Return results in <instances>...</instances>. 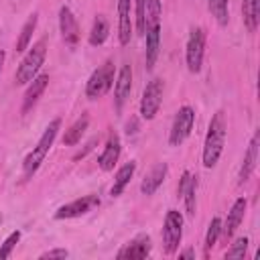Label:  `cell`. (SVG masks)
Segmentation results:
<instances>
[{
	"label": "cell",
	"instance_id": "1",
	"mask_svg": "<svg viewBox=\"0 0 260 260\" xmlns=\"http://www.w3.org/2000/svg\"><path fill=\"white\" fill-rule=\"evenodd\" d=\"M225 132H228V124H225V114L219 110L213 114L209 128H207V136H205V144H203V167L205 169H213L223 152V144H225Z\"/></svg>",
	"mask_w": 260,
	"mask_h": 260
},
{
	"label": "cell",
	"instance_id": "2",
	"mask_svg": "<svg viewBox=\"0 0 260 260\" xmlns=\"http://www.w3.org/2000/svg\"><path fill=\"white\" fill-rule=\"evenodd\" d=\"M59 128H61V118L51 120V124H49V126L45 128V132L41 134V138H39L37 146L26 154V158H24V162H22V171H24V177H26V179H28V177H32V175L37 173V169L41 167V162L45 160V156H47L49 148L53 146V140L57 138Z\"/></svg>",
	"mask_w": 260,
	"mask_h": 260
},
{
	"label": "cell",
	"instance_id": "3",
	"mask_svg": "<svg viewBox=\"0 0 260 260\" xmlns=\"http://www.w3.org/2000/svg\"><path fill=\"white\" fill-rule=\"evenodd\" d=\"M45 57H47V41H45V39H39V41L26 51L24 59H22L20 65L16 67V73H14L16 85H28V83L37 77L41 65L45 63Z\"/></svg>",
	"mask_w": 260,
	"mask_h": 260
},
{
	"label": "cell",
	"instance_id": "4",
	"mask_svg": "<svg viewBox=\"0 0 260 260\" xmlns=\"http://www.w3.org/2000/svg\"><path fill=\"white\" fill-rule=\"evenodd\" d=\"M114 73H116V69H114V63L112 61H106L102 67H98L89 75V79L85 83V95L89 100L104 98L112 89V85H114Z\"/></svg>",
	"mask_w": 260,
	"mask_h": 260
},
{
	"label": "cell",
	"instance_id": "5",
	"mask_svg": "<svg viewBox=\"0 0 260 260\" xmlns=\"http://www.w3.org/2000/svg\"><path fill=\"white\" fill-rule=\"evenodd\" d=\"M181 238H183V215L177 209H169L162 225V244L167 256H173L179 250Z\"/></svg>",
	"mask_w": 260,
	"mask_h": 260
},
{
	"label": "cell",
	"instance_id": "6",
	"mask_svg": "<svg viewBox=\"0 0 260 260\" xmlns=\"http://www.w3.org/2000/svg\"><path fill=\"white\" fill-rule=\"evenodd\" d=\"M193 124H195V110L191 106H183L179 108L175 120H173V126H171V132H169V144L171 146H179L183 144L191 130H193Z\"/></svg>",
	"mask_w": 260,
	"mask_h": 260
},
{
	"label": "cell",
	"instance_id": "7",
	"mask_svg": "<svg viewBox=\"0 0 260 260\" xmlns=\"http://www.w3.org/2000/svg\"><path fill=\"white\" fill-rule=\"evenodd\" d=\"M203 53H205V32L203 28L195 26L189 32L187 39V49H185V59H187V69L191 73H199L203 65Z\"/></svg>",
	"mask_w": 260,
	"mask_h": 260
},
{
	"label": "cell",
	"instance_id": "8",
	"mask_svg": "<svg viewBox=\"0 0 260 260\" xmlns=\"http://www.w3.org/2000/svg\"><path fill=\"white\" fill-rule=\"evenodd\" d=\"M162 91H165V83L162 79L154 77L146 83L144 91H142V100H140V116L144 120H152L160 108L162 102Z\"/></svg>",
	"mask_w": 260,
	"mask_h": 260
},
{
	"label": "cell",
	"instance_id": "9",
	"mask_svg": "<svg viewBox=\"0 0 260 260\" xmlns=\"http://www.w3.org/2000/svg\"><path fill=\"white\" fill-rule=\"evenodd\" d=\"M100 205V197L98 195H83L67 205H61L55 213V219H73V217H81L87 211H91L93 207Z\"/></svg>",
	"mask_w": 260,
	"mask_h": 260
},
{
	"label": "cell",
	"instance_id": "10",
	"mask_svg": "<svg viewBox=\"0 0 260 260\" xmlns=\"http://www.w3.org/2000/svg\"><path fill=\"white\" fill-rule=\"evenodd\" d=\"M179 195L185 201V209L187 215H195V207H197V177L191 175L189 171L183 173L181 181H179Z\"/></svg>",
	"mask_w": 260,
	"mask_h": 260
},
{
	"label": "cell",
	"instance_id": "11",
	"mask_svg": "<svg viewBox=\"0 0 260 260\" xmlns=\"http://www.w3.org/2000/svg\"><path fill=\"white\" fill-rule=\"evenodd\" d=\"M59 30H61V37L67 45H75L79 41V26H77V20L71 12L69 6H61L59 8Z\"/></svg>",
	"mask_w": 260,
	"mask_h": 260
},
{
	"label": "cell",
	"instance_id": "12",
	"mask_svg": "<svg viewBox=\"0 0 260 260\" xmlns=\"http://www.w3.org/2000/svg\"><path fill=\"white\" fill-rule=\"evenodd\" d=\"M132 89V67L130 65H122V69L118 71L116 83H114V104L116 110H122V106L126 104L128 95Z\"/></svg>",
	"mask_w": 260,
	"mask_h": 260
},
{
	"label": "cell",
	"instance_id": "13",
	"mask_svg": "<svg viewBox=\"0 0 260 260\" xmlns=\"http://www.w3.org/2000/svg\"><path fill=\"white\" fill-rule=\"evenodd\" d=\"M246 207H248L246 197H238V199L234 201L232 209L228 211V219H225V223H221V234H223V238H225V240H228V238H232V236L236 234V230L240 228V223L244 221Z\"/></svg>",
	"mask_w": 260,
	"mask_h": 260
},
{
	"label": "cell",
	"instance_id": "14",
	"mask_svg": "<svg viewBox=\"0 0 260 260\" xmlns=\"http://www.w3.org/2000/svg\"><path fill=\"white\" fill-rule=\"evenodd\" d=\"M132 0H118V41L120 45H128L132 39Z\"/></svg>",
	"mask_w": 260,
	"mask_h": 260
},
{
	"label": "cell",
	"instance_id": "15",
	"mask_svg": "<svg viewBox=\"0 0 260 260\" xmlns=\"http://www.w3.org/2000/svg\"><path fill=\"white\" fill-rule=\"evenodd\" d=\"M120 150H122V146H120V138H118V134H116V132H110L108 142H106L102 154L98 156V165H100V169H102V171H112L114 165H116L118 158H120Z\"/></svg>",
	"mask_w": 260,
	"mask_h": 260
},
{
	"label": "cell",
	"instance_id": "16",
	"mask_svg": "<svg viewBox=\"0 0 260 260\" xmlns=\"http://www.w3.org/2000/svg\"><path fill=\"white\" fill-rule=\"evenodd\" d=\"M150 248H152V244H150V238L146 236V234H140V236H136L134 240H130L120 252H118V258L122 260V258H146L148 254H150Z\"/></svg>",
	"mask_w": 260,
	"mask_h": 260
},
{
	"label": "cell",
	"instance_id": "17",
	"mask_svg": "<svg viewBox=\"0 0 260 260\" xmlns=\"http://www.w3.org/2000/svg\"><path fill=\"white\" fill-rule=\"evenodd\" d=\"M47 85H49V73H41V75H37V77L28 83V87H26V91H24V98H22V112H28V110L37 104V100H39L41 93L47 89Z\"/></svg>",
	"mask_w": 260,
	"mask_h": 260
},
{
	"label": "cell",
	"instance_id": "18",
	"mask_svg": "<svg viewBox=\"0 0 260 260\" xmlns=\"http://www.w3.org/2000/svg\"><path fill=\"white\" fill-rule=\"evenodd\" d=\"M167 175H169V167L165 165V162H160V165H156V167H152L150 169V173L142 179V183H140V191H142V195H152L162 183H165V179H167Z\"/></svg>",
	"mask_w": 260,
	"mask_h": 260
},
{
	"label": "cell",
	"instance_id": "19",
	"mask_svg": "<svg viewBox=\"0 0 260 260\" xmlns=\"http://www.w3.org/2000/svg\"><path fill=\"white\" fill-rule=\"evenodd\" d=\"M144 37H146V69L150 71L156 63L158 49H160V24L148 26Z\"/></svg>",
	"mask_w": 260,
	"mask_h": 260
},
{
	"label": "cell",
	"instance_id": "20",
	"mask_svg": "<svg viewBox=\"0 0 260 260\" xmlns=\"http://www.w3.org/2000/svg\"><path fill=\"white\" fill-rule=\"evenodd\" d=\"M256 162H258V136H252L246 156H244V162H242V169H240V175H238V183H246L250 179V175L256 169Z\"/></svg>",
	"mask_w": 260,
	"mask_h": 260
},
{
	"label": "cell",
	"instance_id": "21",
	"mask_svg": "<svg viewBox=\"0 0 260 260\" xmlns=\"http://www.w3.org/2000/svg\"><path fill=\"white\" fill-rule=\"evenodd\" d=\"M134 171H136V162H132V160L126 162V165H122V167L118 169V173H116V177H114V185H112V189H110V195H112V197L122 195V191H124L126 185L130 183Z\"/></svg>",
	"mask_w": 260,
	"mask_h": 260
},
{
	"label": "cell",
	"instance_id": "22",
	"mask_svg": "<svg viewBox=\"0 0 260 260\" xmlns=\"http://www.w3.org/2000/svg\"><path fill=\"white\" fill-rule=\"evenodd\" d=\"M242 12H244V24H246V28L250 32H256V28L260 24V0H244Z\"/></svg>",
	"mask_w": 260,
	"mask_h": 260
},
{
	"label": "cell",
	"instance_id": "23",
	"mask_svg": "<svg viewBox=\"0 0 260 260\" xmlns=\"http://www.w3.org/2000/svg\"><path fill=\"white\" fill-rule=\"evenodd\" d=\"M87 126H89V116L83 114L79 120H75V122L69 126V130H65V134H63V144H65V146L77 144V142L81 140L83 132L87 130Z\"/></svg>",
	"mask_w": 260,
	"mask_h": 260
},
{
	"label": "cell",
	"instance_id": "24",
	"mask_svg": "<svg viewBox=\"0 0 260 260\" xmlns=\"http://www.w3.org/2000/svg\"><path fill=\"white\" fill-rule=\"evenodd\" d=\"M108 32H110V24H108V20H106V16L104 14H98L95 18H93V24H91V30H89V45L91 47H98V45H102L106 39H108Z\"/></svg>",
	"mask_w": 260,
	"mask_h": 260
},
{
	"label": "cell",
	"instance_id": "25",
	"mask_svg": "<svg viewBox=\"0 0 260 260\" xmlns=\"http://www.w3.org/2000/svg\"><path fill=\"white\" fill-rule=\"evenodd\" d=\"M37 20H39V14L32 12V14L26 18V22L22 24L20 35H18V41H16V53H24V51L28 49L30 39H32V32H35V28H37Z\"/></svg>",
	"mask_w": 260,
	"mask_h": 260
},
{
	"label": "cell",
	"instance_id": "26",
	"mask_svg": "<svg viewBox=\"0 0 260 260\" xmlns=\"http://www.w3.org/2000/svg\"><path fill=\"white\" fill-rule=\"evenodd\" d=\"M228 4H230V0H209V10L215 16L217 24H221V26H225L228 20H230V8H228Z\"/></svg>",
	"mask_w": 260,
	"mask_h": 260
},
{
	"label": "cell",
	"instance_id": "27",
	"mask_svg": "<svg viewBox=\"0 0 260 260\" xmlns=\"http://www.w3.org/2000/svg\"><path fill=\"white\" fill-rule=\"evenodd\" d=\"M221 236V219L219 217H213L209 228H207V234H205V254H209V250L215 246L217 238Z\"/></svg>",
	"mask_w": 260,
	"mask_h": 260
},
{
	"label": "cell",
	"instance_id": "28",
	"mask_svg": "<svg viewBox=\"0 0 260 260\" xmlns=\"http://www.w3.org/2000/svg\"><path fill=\"white\" fill-rule=\"evenodd\" d=\"M18 240H20V230H14V232L4 240V244L0 246V258H8V256L12 254V250H14V246L18 244Z\"/></svg>",
	"mask_w": 260,
	"mask_h": 260
},
{
	"label": "cell",
	"instance_id": "29",
	"mask_svg": "<svg viewBox=\"0 0 260 260\" xmlns=\"http://www.w3.org/2000/svg\"><path fill=\"white\" fill-rule=\"evenodd\" d=\"M246 248H248V238H238L232 248L225 252V258H244L246 256Z\"/></svg>",
	"mask_w": 260,
	"mask_h": 260
},
{
	"label": "cell",
	"instance_id": "30",
	"mask_svg": "<svg viewBox=\"0 0 260 260\" xmlns=\"http://www.w3.org/2000/svg\"><path fill=\"white\" fill-rule=\"evenodd\" d=\"M144 8H146V0H136V32L142 35V37H144V30H146Z\"/></svg>",
	"mask_w": 260,
	"mask_h": 260
},
{
	"label": "cell",
	"instance_id": "31",
	"mask_svg": "<svg viewBox=\"0 0 260 260\" xmlns=\"http://www.w3.org/2000/svg\"><path fill=\"white\" fill-rule=\"evenodd\" d=\"M69 252L65 248H55V250H49V252H43L41 258H67Z\"/></svg>",
	"mask_w": 260,
	"mask_h": 260
},
{
	"label": "cell",
	"instance_id": "32",
	"mask_svg": "<svg viewBox=\"0 0 260 260\" xmlns=\"http://www.w3.org/2000/svg\"><path fill=\"white\" fill-rule=\"evenodd\" d=\"M95 142H98V138H91V140H89V142L85 144V148H83L81 152H77V154L73 156V160H79V158H83V156H85V154H87V152H89V150H91V148L95 146Z\"/></svg>",
	"mask_w": 260,
	"mask_h": 260
},
{
	"label": "cell",
	"instance_id": "33",
	"mask_svg": "<svg viewBox=\"0 0 260 260\" xmlns=\"http://www.w3.org/2000/svg\"><path fill=\"white\" fill-rule=\"evenodd\" d=\"M179 258H195V252L189 248V250H185V252H181L179 254Z\"/></svg>",
	"mask_w": 260,
	"mask_h": 260
},
{
	"label": "cell",
	"instance_id": "34",
	"mask_svg": "<svg viewBox=\"0 0 260 260\" xmlns=\"http://www.w3.org/2000/svg\"><path fill=\"white\" fill-rule=\"evenodd\" d=\"M4 59H6V53L0 49V73H2V65H4Z\"/></svg>",
	"mask_w": 260,
	"mask_h": 260
}]
</instances>
